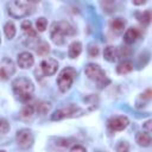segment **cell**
Listing matches in <instances>:
<instances>
[{
    "mask_svg": "<svg viewBox=\"0 0 152 152\" xmlns=\"http://www.w3.org/2000/svg\"><path fill=\"white\" fill-rule=\"evenodd\" d=\"M70 152H87V151H86V148H84L83 146H81V145H75V146L71 147Z\"/></svg>",
    "mask_w": 152,
    "mask_h": 152,
    "instance_id": "cell-28",
    "label": "cell"
},
{
    "mask_svg": "<svg viewBox=\"0 0 152 152\" xmlns=\"http://www.w3.org/2000/svg\"><path fill=\"white\" fill-rule=\"evenodd\" d=\"M74 32L75 31H74V27L71 26V24L65 20L56 21L51 25V39L57 45L64 44V42H65L64 37L74 34Z\"/></svg>",
    "mask_w": 152,
    "mask_h": 152,
    "instance_id": "cell-2",
    "label": "cell"
},
{
    "mask_svg": "<svg viewBox=\"0 0 152 152\" xmlns=\"http://www.w3.org/2000/svg\"><path fill=\"white\" fill-rule=\"evenodd\" d=\"M84 72L86 75L91 78V80H95L99 88H104L107 84H109V80L107 78L104 71L101 69V66L99 64H94V63H89L88 65H86V69H84Z\"/></svg>",
    "mask_w": 152,
    "mask_h": 152,
    "instance_id": "cell-3",
    "label": "cell"
},
{
    "mask_svg": "<svg viewBox=\"0 0 152 152\" xmlns=\"http://www.w3.org/2000/svg\"><path fill=\"white\" fill-rule=\"evenodd\" d=\"M8 131H10V124H8V121H7L6 119L0 118V133L5 134V133H7Z\"/></svg>",
    "mask_w": 152,
    "mask_h": 152,
    "instance_id": "cell-25",
    "label": "cell"
},
{
    "mask_svg": "<svg viewBox=\"0 0 152 152\" xmlns=\"http://www.w3.org/2000/svg\"><path fill=\"white\" fill-rule=\"evenodd\" d=\"M4 31H5V34L8 39H12L14 36H15V26L12 21H7L4 26Z\"/></svg>",
    "mask_w": 152,
    "mask_h": 152,
    "instance_id": "cell-20",
    "label": "cell"
},
{
    "mask_svg": "<svg viewBox=\"0 0 152 152\" xmlns=\"http://www.w3.org/2000/svg\"><path fill=\"white\" fill-rule=\"evenodd\" d=\"M138 38H139V31H138L137 27H131V28H128V30L125 32V36H124V40H125L127 44H133Z\"/></svg>",
    "mask_w": 152,
    "mask_h": 152,
    "instance_id": "cell-13",
    "label": "cell"
},
{
    "mask_svg": "<svg viewBox=\"0 0 152 152\" xmlns=\"http://www.w3.org/2000/svg\"><path fill=\"white\" fill-rule=\"evenodd\" d=\"M83 113H84L83 109H81L78 106L70 103V104H66V106L57 109L56 112H53V114H51V120L58 121V120H62L65 118H76V116L82 115Z\"/></svg>",
    "mask_w": 152,
    "mask_h": 152,
    "instance_id": "cell-6",
    "label": "cell"
},
{
    "mask_svg": "<svg viewBox=\"0 0 152 152\" xmlns=\"http://www.w3.org/2000/svg\"><path fill=\"white\" fill-rule=\"evenodd\" d=\"M21 28H23V31L25 32L26 36L32 37V38H36L37 31L32 27V23H31L30 20H24V21L21 23Z\"/></svg>",
    "mask_w": 152,
    "mask_h": 152,
    "instance_id": "cell-18",
    "label": "cell"
},
{
    "mask_svg": "<svg viewBox=\"0 0 152 152\" xmlns=\"http://www.w3.org/2000/svg\"><path fill=\"white\" fill-rule=\"evenodd\" d=\"M33 63H34V58H33L32 53L24 51L18 55V65L21 69H28L33 65Z\"/></svg>",
    "mask_w": 152,
    "mask_h": 152,
    "instance_id": "cell-11",
    "label": "cell"
},
{
    "mask_svg": "<svg viewBox=\"0 0 152 152\" xmlns=\"http://www.w3.org/2000/svg\"><path fill=\"white\" fill-rule=\"evenodd\" d=\"M0 152H6V151H4V150H0Z\"/></svg>",
    "mask_w": 152,
    "mask_h": 152,
    "instance_id": "cell-32",
    "label": "cell"
},
{
    "mask_svg": "<svg viewBox=\"0 0 152 152\" xmlns=\"http://www.w3.org/2000/svg\"><path fill=\"white\" fill-rule=\"evenodd\" d=\"M0 40H1V36H0Z\"/></svg>",
    "mask_w": 152,
    "mask_h": 152,
    "instance_id": "cell-33",
    "label": "cell"
},
{
    "mask_svg": "<svg viewBox=\"0 0 152 152\" xmlns=\"http://www.w3.org/2000/svg\"><path fill=\"white\" fill-rule=\"evenodd\" d=\"M14 71H15V66H14L13 61L8 57L2 58L0 63V80L2 81L8 80L14 74Z\"/></svg>",
    "mask_w": 152,
    "mask_h": 152,
    "instance_id": "cell-8",
    "label": "cell"
},
{
    "mask_svg": "<svg viewBox=\"0 0 152 152\" xmlns=\"http://www.w3.org/2000/svg\"><path fill=\"white\" fill-rule=\"evenodd\" d=\"M50 108H51V104L49 102H46V101H39L37 103V106H36L37 113L39 115H42V116L45 115V114H48V112L50 110Z\"/></svg>",
    "mask_w": 152,
    "mask_h": 152,
    "instance_id": "cell-19",
    "label": "cell"
},
{
    "mask_svg": "<svg viewBox=\"0 0 152 152\" xmlns=\"http://www.w3.org/2000/svg\"><path fill=\"white\" fill-rule=\"evenodd\" d=\"M128 144L126 142V141H121L119 145H118V147H116V151L118 152H128Z\"/></svg>",
    "mask_w": 152,
    "mask_h": 152,
    "instance_id": "cell-27",
    "label": "cell"
},
{
    "mask_svg": "<svg viewBox=\"0 0 152 152\" xmlns=\"http://www.w3.org/2000/svg\"><path fill=\"white\" fill-rule=\"evenodd\" d=\"M49 51H50V46H49V44H48L46 42H40V43L38 44V46H37V53H38V55L44 56V55H46Z\"/></svg>",
    "mask_w": 152,
    "mask_h": 152,
    "instance_id": "cell-22",
    "label": "cell"
},
{
    "mask_svg": "<svg viewBox=\"0 0 152 152\" xmlns=\"http://www.w3.org/2000/svg\"><path fill=\"white\" fill-rule=\"evenodd\" d=\"M138 19L144 25H148L151 21V11H144L142 13H138Z\"/></svg>",
    "mask_w": 152,
    "mask_h": 152,
    "instance_id": "cell-21",
    "label": "cell"
},
{
    "mask_svg": "<svg viewBox=\"0 0 152 152\" xmlns=\"http://www.w3.org/2000/svg\"><path fill=\"white\" fill-rule=\"evenodd\" d=\"M151 120H147L145 124H144V129L146 131V133H150L151 132Z\"/></svg>",
    "mask_w": 152,
    "mask_h": 152,
    "instance_id": "cell-29",
    "label": "cell"
},
{
    "mask_svg": "<svg viewBox=\"0 0 152 152\" xmlns=\"http://www.w3.org/2000/svg\"><path fill=\"white\" fill-rule=\"evenodd\" d=\"M128 124H129V121H128L127 116H124V115L115 116L108 121V125L113 131H122L128 126Z\"/></svg>",
    "mask_w": 152,
    "mask_h": 152,
    "instance_id": "cell-10",
    "label": "cell"
},
{
    "mask_svg": "<svg viewBox=\"0 0 152 152\" xmlns=\"http://www.w3.org/2000/svg\"><path fill=\"white\" fill-rule=\"evenodd\" d=\"M118 55H119V52H118L116 48H114V46H112V45L107 46V48L104 49V51H103V57H104V59L108 61V62H115L116 58H118Z\"/></svg>",
    "mask_w": 152,
    "mask_h": 152,
    "instance_id": "cell-14",
    "label": "cell"
},
{
    "mask_svg": "<svg viewBox=\"0 0 152 152\" xmlns=\"http://www.w3.org/2000/svg\"><path fill=\"white\" fill-rule=\"evenodd\" d=\"M141 97H144L146 100H150L151 99V89H147L144 94H141Z\"/></svg>",
    "mask_w": 152,
    "mask_h": 152,
    "instance_id": "cell-30",
    "label": "cell"
},
{
    "mask_svg": "<svg viewBox=\"0 0 152 152\" xmlns=\"http://www.w3.org/2000/svg\"><path fill=\"white\" fill-rule=\"evenodd\" d=\"M88 53L90 57H96L99 55V48L94 44H90L89 48H88Z\"/></svg>",
    "mask_w": 152,
    "mask_h": 152,
    "instance_id": "cell-26",
    "label": "cell"
},
{
    "mask_svg": "<svg viewBox=\"0 0 152 152\" xmlns=\"http://www.w3.org/2000/svg\"><path fill=\"white\" fill-rule=\"evenodd\" d=\"M33 112H34V107H33L32 104H26V106L21 109L20 115H21L23 118H31V116L33 115Z\"/></svg>",
    "mask_w": 152,
    "mask_h": 152,
    "instance_id": "cell-23",
    "label": "cell"
},
{
    "mask_svg": "<svg viewBox=\"0 0 152 152\" xmlns=\"http://www.w3.org/2000/svg\"><path fill=\"white\" fill-rule=\"evenodd\" d=\"M81 52H82V44H81V42H74V43L70 44L69 50H68V56L70 58L78 57Z\"/></svg>",
    "mask_w": 152,
    "mask_h": 152,
    "instance_id": "cell-15",
    "label": "cell"
},
{
    "mask_svg": "<svg viewBox=\"0 0 152 152\" xmlns=\"http://www.w3.org/2000/svg\"><path fill=\"white\" fill-rule=\"evenodd\" d=\"M46 25H48V21H46V19H45V18H43V17L38 18V19H37V21H36V27H37V30H38L39 32L45 31Z\"/></svg>",
    "mask_w": 152,
    "mask_h": 152,
    "instance_id": "cell-24",
    "label": "cell"
},
{
    "mask_svg": "<svg viewBox=\"0 0 152 152\" xmlns=\"http://www.w3.org/2000/svg\"><path fill=\"white\" fill-rule=\"evenodd\" d=\"M133 70V63L131 61H124L121 62L118 66H116V71L118 74L120 75H124V74H128Z\"/></svg>",
    "mask_w": 152,
    "mask_h": 152,
    "instance_id": "cell-17",
    "label": "cell"
},
{
    "mask_svg": "<svg viewBox=\"0 0 152 152\" xmlns=\"http://www.w3.org/2000/svg\"><path fill=\"white\" fill-rule=\"evenodd\" d=\"M58 69V63L53 58H45L40 63V70L44 76H51L53 75Z\"/></svg>",
    "mask_w": 152,
    "mask_h": 152,
    "instance_id": "cell-9",
    "label": "cell"
},
{
    "mask_svg": "<svg viewBox=\"0 0 152 152\" xmlns=\"http://www.w3.org/2000/svg\"><path fill=\"white\" fill-rule=\"evenodd\" d=\"M15 141H17L19 147H21V148H30L33 145V141H34L32 131L28 129V128L19 129L17 132V134H15Z\"/></svg>",
    "mask_w": 152,
    "mask_h": 152,
    "instance_id": "cell-7",
    "label": "cell"
},
{
    "mask_svg": "<svg viewBox=\"0 0 152 152\" xmlns=\"http://www.w3.org/2000/svg\"><path fill=\"white\" fill-rule=\"evenodd\" d=\"M135 140H137V142H138L139 146L147 147V146H150V144H151V135H150V133L140 132V133L137 134Z\"/></svg>",
    "mask_w": 152,
    "mask_h": 152,
    "instance_id": "cell-16",
    "label": "cell"
},
{
    "mask_svg": "<svg viewBox=\"0 0 152 152\" xmlns=\"http://www.w3.org/2000/svg\"><path fill=\"white\" fill-rule=\"evenodd\" d=\"M126 27V20L122 18H115L110 21V28L116 33V34H121L124 32Z\"/></svg>",
    "mask_w": 152,
    "mask_h": 152,
    "instance_id": "cell-12",
    "label": "cell"
},
{
    "mask_svg": "<svg viewBox=\"0 0 152 152\" xmlns=\"http://www.w3.org/2000/svg\"><path fill=\"white\" fill-rule=\"evenodd\" d=\"M12 89H13V93L17 96V99L25 102L32 97V94L34 91V86H33L32 81L28 80L27 77L20 76L18 78L13 80Z\"/></svg>",
    "mask_w": 152,
    "mask_h": 152,
    "instance_id": "cell-1",
    "label": "cell"
},
{
    "mask_svg": "<svg viewBox=\"0 0 152 152\" xmlns=\"http://www.w3.org/2000/svg\"><path fill=\"white\" fill-rule=\"evenodd\" d=\"M76 76H77V71L74 68H71V66L64 68L59 72L58 78H57V86H58L59 90L62 93H66L71 88Z\"/></svg>",
    "mask_w": 152,
    "mask_h": 152,
    "instance_id": "cell-4",
    "label": "cell"
},
{
    "mask_svg": "<svg viewBox=\"0 0 152 152\" xmlns=\"http://www.w3.org/2000/svg\"><path fill=\"white\" fill-rule=\"evenodd\" d=\"M32 5L28 1H21V0H14L10 1L7 4L8 14L13 18H24L31 12Z\"/></svg>",
    "mask_w": 152,
    "mask_h": 152,
    "instance_id": "cell-5",
    "label": "cell"
},
{
    "mask_svg": "<svg viewBox=\"0 0 152 152\" xmlns=\"http://www.w3.org/2000/svg\"><path fill=\"white\" fill-rule=\"evenodd\" d=\"M146 1L145 0H142V1H132V4L133 5H144Z\"/></svg>",
    "mask_w": 152,
    "mask_h": 152,
    "instance_id": "cell-31",
    "label": "cell"
}]
</instances>
